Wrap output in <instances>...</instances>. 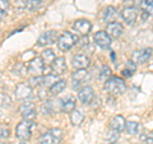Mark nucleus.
<instances>
[{
	"instance_id": "obj_1",
	"label": "nucleus",
	"mask_w": 153,
	"mask_h": 144,
	"mask_svg": "<svg viewBox=\"0 0 153 144\" xmlns=\"http://www.w3.org/2000/svg\"><path fill=\"white\" fill-rule=\"evenodd\" d=\"M105 89L110 92L114 96H121L123 93H125L126 91V84L121 78L117 76H110L108 79L105 80Z\"/></svg>"
},
{
	"instance_id": "obj_2",
	"label": "nucleus",
	"mask_w": 153,
	"mask_h": 144,
	"mask_svg": "<svg viewBox=\"0 0 153 144\" xmlns=\"http://www.w3.org/2000/svg\"><path fill=\"white\" fill-rule=\"evenodd\" d=\"M78 42V36L71 32H64L57 37V47L61 51H68Z\"/></svg>"
},
{
	"instance_id": "obj_3",
	"label": "nucleus",
	"mask_w": 153,
	"mask_h": 144,
	"mask_svg": "<svg viewBox=\"0 0 153 144\" xmlns=\"http://www.w3.org/2000/svg\"><path fill=\"white\" fill-rule=\"evenodd\" d=\"M35 128V122L28 121V120H22L16 128V135L21 140H28L31 138L32 129Z\"/></svg>"
},
{
	"instance_id": "obj_4",
	"label": "nucleus",
	"mask_w": 153,
	"mask_h": 144,
	"mask_svg": "<svg viewBox=\"0 0 153 144\" xmlns=\"http://www.w3.org/2000/svg\"><path fill=\"white\" fill-rule=\"evenodd\" d=\"M19 114L23 116V120L33 121L36 119V106L33 102H23L19 106Z\"/></svg>"
},
{
	"instance_id": "obj_5",
	"label": "nucleus",
	"mask_w": 153,
	"mask_h": 144,
	"mask_svg": "<svg viewBox=\"0 0 153 144\" xmlns=\"http://www.w3.org/2000/svg\"><path fill=\"white\" fill-rule=\"evenodd\" d=\"M71 79H73V88L75 89V88H78L80 84L87 83L91 79V74L85 69H79L71 75Z\"/></svg>"
},
{
	"instance_id": "obj_6",
	"label": "nucleus",
	"mask_w": 153,
	"mask_h": 144,
	"mask_svg": "<svg viewBox=\"0 0 153 144\" xmlns=\"http://www.w3.org/2000/svg\"><path fill=\"white\" fill-rule=\"evenodd\" d=\"M55 41H57V33L55 31H47V32H44L38 37L37 45L38 46H47V45L55 44Z\"/></svg>"
},
{
	"instance_id": "obj_7",
	"label": "nucleus",
	"mask_w": 153,
	"mask_h": 144,
	"mask_svg": "<svg viewBox=\"0 0 153 144\" xmlns=\"http://www.w3.org/2000/svg\"><path fill=\"white\" fill-rule=\"evenodd\" d=\"M44 69H45V63L42 61L41 57H36V59L31 60V63L28 64V69L27 70L30 71L32 75L38 76V75L42 74Z\"/></svg>"
},
{
	"instance_id": "obj_8",
	"label": "nucleus",
	"mask_w": 153,
	"mask_h": 144,
	"mask_svg": "<svg viewBox=\"0 0 153 144\" xmlns=\"http://www.w3.org/2000/svg\"><path fill=\"white\" fill-rule=\"evenodd\" d=\"M16 97L18 99H28L32 97V87L27 83H19L16 87Z\"/></svg>"
},
{
	"instance_id": "obj_9",
	"label": "nucleus",
	"mask_w": 153,
	"mask_h": 144,
	"mask_svg": "<svg viewBox=\"0 0 153 144\" xmlns=\"http://www.w3.org/2000/svg\"><path fill=\"white\" fill-rule=\"evenodd\" d=\"M89 57L87 55H83V54H76L71 57V65L74 66L76 70L79 69H85L89 66Z\"/></svg>"
},
{
	"instance_id": "obj_10",
	"label": "nucleus",
	"mask_w": 153,
	"mask_h": 144,
	"mask_svg": "<svg viewBox=\"0 0 153 144\" xmlns=\"http://www.w3.org/2000/svg\"><path fill=\"white\" fill-rule=\"evenodd\" d=\"M78 98H79V101L82 103L89 105L93 101V98H94V92H93L92 87H89V85H85V87H83L82 89H79Z\"/></svg>"
},
{
	"instance_id": "obj_11",
	"label": "nucleus",
	"mask_w": 153,
	"mask_h": 144,
	"mask_svg": "<svg viewBox=\"0 0 153 144\" xmlns=\"http://www.w3.org/2000/svg\"><path fill=\"white\" fill-rule=\"evenodd\" d=\"M121 17L129 26H131V24H134V22H135L138 18V9L134 7L124 8L121 10Z\"/></svg>"
},
{
	"instance_id": "obj_12",
	"label": "nucleus",
	"mask_w": 153,
	"mask_h": 144,
	"mask_svg": "<svg viewBox=\"0 0 153 144\" xmlns=\"http://www.w3.org/2000/svg\"><path fill=\"white\" fill-rule=\"evenodd\" d=\"M94 42L96 45H98L101 49H107L111 45V37L105 31H98L94 33Z\"/></svg>"
},
{
	"instance_id": "obj_13",
	"label": "nucleus",
	"mask_w": 153,
	"mask_h": 144,
	"mask_svg": "<svg viewBox=\"0 0 153 144\" xmlns=\"http://www.w3.org/2000/svg\"><path fill=\"white\" fill-rule=\"evenodd\" d=\"M152 56V49H143L133 54V61L138 64H146Z\"/></svg>"
},
{
	"instance_id": "obj_14",
	"label": "nucleus",
	"mask_w": 153,
	"mask_h": 144,
	"mask_svg": "<svg viewBox=\"0 0 153 144\" xmlns=\"http://www.w3.org/2000/svg\"><path fill=\"white\" fill-rule=\"evenodd\" d=\"M73 28L79 33V35L87 36L91 31V28H92V24H91V22L87 21V19H78V21L74 22Z\"/></svg>"
},
{
	"instance_id": "obj_15",
	"label": "nucleus",
	"mask_w": 153,
	"mask_h": 144,
	"mask_svg": "<svg viewBox=\"0 0 153 144\" xmlns=\"http://www.w3.org/2000/svg\"><path fill=\"white\" fill-rule=\"evenodd\" d=\"M68 66H66V61L64 57H55V60L51 63V70L54 71L52 74H64Z\"/></svg>"
},
{
	"instance_id": "obj_16",
	"label": "nucleus",
	"mask_w": 153,
	"mask_h": 144,
	"mask_svg": "<svg viewBox=\"0 0 153 144\" xmlns=\"http://www.w3.org/2000/svg\"><path fill=\"white\" fill-rule=\"evenodd\" d=\"M125 125H126V121L121 115H116V116H114L111 120H110V129L117 131V133L124 130V129H125Z\"/></svg>"
},
{
	"instance_id": "obj_17",
	"label": "nucleus",
	"mask_w": 153,
	"mask_h": 144,
	"mask_svg": "<svg viewBox=\"0 0 153 144\" xmlns=\"http://www.w3.org/2000/svg\"><path fill=\"white\" fill-rule=\"evenodd\" d=\"M107 35L110 37H115V38H117V37H120L123 35V32H124V28L121 26V23H119V22H111V23H108L107 24Z\"/></svg>"
},
{
	"instance_id": "obj_18",
	"label": "nucleus",
	"mask_w": 153,
	"mask_h": 144,
	"mask_svg": "<svg viewBox=\"0 0 153 144\" xmlns=\"http://www.w3.org/2000/svg\"><path fill=\"white\" fill-rule=\"evenodd\" d=\"M75 98L71 97V96H68L60 101V105H61V111H64L66 114H70L71 111L75 110Z\"/></svg>"
},
{
	"instance_id": "obj_19",
	"label": "nucleus",
	"mask_w": 153,
	"mask_h": 144,
	"mask_svg": "<svg viewBox=\"0 0 153 144\" xmlns=\"http://www.w3.org/2000/svg\"><path fill=\"white\" fill-rule=\"evenodd\" d=\"M60 140L61 139L54 137L50 131H47V133H44L40 137V139H38V144H59Z\"/></svg>"
},
{
	"instance_id": "obj_20",
	"label": "nucleus",
	"mask_w": 153,
	"mask_h": 144,
	"mask_svg": "<svg viewBox=\"0 0 153 144\" xmlns=\"http://www.w3.org/2000/svg\"><path fill=\"white\" fill-rule=\"evenodd\" d=\"M116 16H117V12H116V9H115L114 7H107L106 9L103 10V17H102V19H103V22H115V18H116Z\"/></svg>"
},
{
	"instance_id": "obj_21",
	"label": "nucleus",
	"mask_w": 153,
	"mask_h": 144,
	"mask_svg": "<svg viewBox=\"0 0 153 144\" xmlns=\"http://www.w3.org/2000/svg\"><path fill=\"white\" fill-rule=\"evenodd\" d=\"M65 87H66V82L64 79H59L56 83H54L50 87V93L51 94H59L65 89Z\"/></svg>"
},
{
	"instance_id": "obj_22",
	"label": "nucleus",
	"mask_w": 153,
	"mask_h": 144,
	"mask_svg": "<svg viewBox=\"0 0 153 144\" xmlns=\"http://www.w3.org/2000/svg\"><path fill=\"white\" fill-rule=\"evenodd\" d=\"M83 120H84L83 114L80 111H78V110H74V111L70 112V121L73 125H75V126L80 125V124L83 122Z\"/></svg>"
},
{
	"instance_id": "obj_23",
	"label": "nucleus",
	"mask_w": 153,
	"mask_h": 144,
	"mask_svg": "<svg viewBox=\"0 0 153 144\" xmlns=\"http://www.w3.org/2000/svg\"><path fill=\"white\" fill-rule=\"evenodd\" d=\"M135 70H137V64L134 63L133 60H128L126 63H125V69H124L121 73L124 76H131L133 73H135Z\"/></svg>"
},
{
	"instance_id": "obj_24",
	"label": "nucleus",
	"mask_w": 153,
	"mask_h": 144,
	"mask_svg": "<svg viewBox=\"0 0 153 144\" xmlns=\"http://www.w3.org/2000/svg\"><path fill=\"white\" fill-rule=\"evenodd\" d=\"M55 52L52 51L51 49H46V50H44L42 51V55H41V59H42V61L44 63H46V64H51L52 61L55 60Z\"/></svg>"
},
{
	"instance_id": "obj_25",
	"label": "nucleus",
	"mask_w": 153,
	"mask_h": 144,
	"mask_svg": "<svg viewBox=\"0 0 153 144\" xmlns=\"http://www.w3.org/2000/svg\"><path fill=\"white\" fill-rule=\"evenodd\" d=\"M125 129H126L128 134H130V135H135V134L138 133V130H139V124L135 122V121H129V122H126Z\"/></svg>"
},
{
	"instance_id": "obj_26",
	"label": "nucleus",
	"mask_w": 153,
	"mask_h": 144,
	"mask_svg": "<svg viewBox=\"0 0 153 144\" xmlns=\"http://www.w3.org/2000/svg\"><path fill=\"white\" fill-rule=\"evenodd\" d=\"M142 8L148 16H153V0H142Z\"/></svg>"
},
{
	"instance_id": "obj_27",
	"label": "nucleus",
	"mask_w": 153,
	"mask_h": 144,
	"mask_svg": "<svg viewBox=\"0 0 153 144\" xmlns=\"http://www.w3.org/2000/svg\"><path fill=\"white\" fill-rule=\"evenodd\" d=\"M12 106V99L8 94L5 93H0V107L3 108H8Z\"/></svg>"
},
{
	"instance_id": "obj_28",
	"label": "nucleus",
	"mask_w": 153,
	"mask_h": 144,
	"mask_svg": "<svg viewBox=\"0 0 153 144\" xmlns=\"http://www.w3.org/2000/svg\"><path fill=\"white\" fill-rule=\"evenodd\" d=\"M59 80L57 79V75L56 74H47L46 76H44V85L45 87H51L54 83Z\"/></svg>"
},
{
	"instance_id": "obj_29",
	"label": "nucleus",
	"mask_w": 153,
	"mask_h": 144,
	"mask_svg": "<svg viewBox=\"0 0 153 144\" xmlns=\"http://www.w3.org/2000/svg\"><path fill=\"white\" fill-rule=\"evenodd\" d=\"M41 111L44 115H52L54 114V106H52V103L50 102V101H46L45 103H42Z\"/></svg>"
},
{
	"instance_id": "obj_30",
	"label": "nucleus",
	"mask_w": 153,
	"mask_h": 144,
	"mask_svg": "<svg viewBox=\"0 0 153 144\" xmlns=\"http://www.w3.org/2000/svg\"><path fill=\"white\" fill-rule=\"evenodd\" d=\"M117 139H119V133L117 131H115V130H110L107 133V135H106V142L107 144H115L117 142Z\"/></svg>"
},
{
	"instance_id": "obj_31",
	"label": "nucleus",
	"mask_w": 153,
	"mask_h": 144,
	"mask_svg": "<svg viewBox=\"0 0 153 144\" xmlns=\"http://www.w3.org/2000/svg\"><path fill=\"white\" fill-rule=\"evenodd\" d=\"M42 0H27L26 1V8L28 9V10H35L36 8L40 7Z\"/></svg>"
},
{
	"instance_id": "obj_32",
	"label": "nucleus",
	"mask_w": 153,
	"mask_h": 144,
	"mask_svg": "<svg viewBox=\"0 0 153 144\" xmlns=\"http://www.w3.org/2000/svg\"><path fill=\"white\" fill-rule=\"evenodd\" d=\"M9 8V1L8 0H0V18L5 16V13Z\"/></svg>"
},
{
	"instance_id": "obj_33",
	"label": "nucleus",
	"mask_w": 153,
	"mask_h": 144,
	"mask_svg": "<svg viewBox=\"0 0 153 144\" xmlns=\"http://www.w3.org/2000/svg\"><path fill=\"white\" fill-rule=\"evenodd\" d=\"M31 85H36V87H38V85H44V76L38 75V76H33V78L30 80Z\"/></svg>"
},
{
	"instance_id": "obj_34",
	"label": "nucleus",
	"mask_w": 153,
	"mask_h": 144,
	"mask_svg": "<svg viewBox=\"0 0 153 144\" xmlns=\"http://www.w3.org/2000/svg\"><path fill=\"white\" fill-rule=\"evenodd\" d=\"M110 74H111V70H110V68L107 65H105V66H102V70H101V74H100V78H101L102 80H106L108 76H110Z\"/></svg>"
},
{
	"instance_id": "obj_35",
	"label": "nucleus",
	"mask_w": 153,
	"mask_h": 144,
	"mask_svg": "<svg viewBox=\"0 0 153 144\" xmlns=\"http://www.w3.org/2000/svg\"><path fill=\"white\" fill-rule=\"evenodd\" d=\"M10 135V131L9 129L5 128V126H0V139H7Z\"/></svg>"
},
{
	"instance_id": "obj_36",
	"label": "nucleus",
	"mask_w": 153,
	"mask_h": 144,
	"mask_svg": "<svg viewBox=\"0 0 153 144\" xmlns=\"http://www.w3.org/2000/svg\"><path fill=\"white\" fill-rule=\"evenodd\" d=\"M50 133L52 134L54 137H56V138H59V139H61L63 138V131L60 130V129H51L50 130Z\"/></svg>"
},
{
	"instance_id": "obj_37",
	"label": "nucleus",
	"mask_w": 153,
	"mask_h": 144,
	"mask_svg": "<svg viewBox=\"0 0 153 144\" xmlns=\"http://www.w3.org/2000/svg\"><path fill=\"white\" fill-rule=\"evenodd\" d=\"M146 144H153V131H152V133H149V135L147 137Z\"/></svg>"
},
{
	"instance_id": "obj_38",
	"label": "nucleus",
	"mask_w": 153,
	"mask_h": 144,
	"mask_svg": "<svg viewBox=\"0 0 153 144\" xmlns=\"http://www.w3.org/2000/svg\"><path fill=\"white\" fill-rule=\"evenodd\" d=\"M1 144H8V143H1Z\"/></svg>"
},
{
	"instance_id": "obj_39",
	"label": "nucleus",
	"mask_w": 153,
	"mask_h": 144,
	"mask_svg": "<svg viewBox=\"0 0 153 144\" xmlns=\"http://www.w3.org/2000/svg\"><path fill=\"white\" fill-rule=\"evenodd\" d=\"M125 1H129V0H125Z\"/></svg>"
}]
</instances>
